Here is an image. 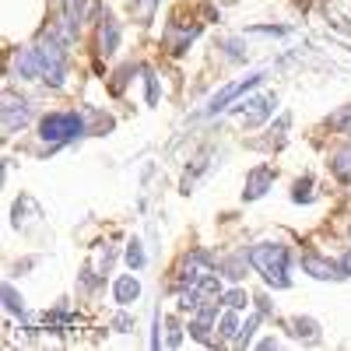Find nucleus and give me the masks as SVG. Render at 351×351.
Wrapping results in <instances>:
<instances>
[{"label":"nucleus","mask_w":351,"mask_h":351,"mask_svg":"<svg viewBox=\"0 0 351 351\" xmlns=\"http://www.w3.org/2000/svg\"><path fill=\"white\" fill-rule=\"evenodd\" d=\"M250 263L274 288H288V250L281 243H256L250 250Z\"/></svg>","instance_id":"nucleus-1"},{"label":"nucleus","mask_w":351,"mask_h":351,"mask_svg":"<svg viewBox=\"0 0 351 351\" xmlns=\"http://www.w3.org/2000/svg\"><path fill=\"white\" fill-rule=\"evenodd\" d=\"M39 60H43V81H49L53 88L64 84V74H67V60H64V49H60V39L53 32H46L36 46Z\"/></svg>","instance_id":"nucleus-2"},{"label":"nucleus","mask_w":351,"mask_h":351,"mask_svg":"<svg viewBox=\"0 0 351 351\" xmlns=\"http://www.w3.org/2000/svg\"><path fill=\"white\" fill-rule=\"evenodd\" d=\"M39 130H43V141L64 144V141H74V137L84 134V120L77 112H49Z\"/></svg>","instance_id":"nucleus-3"},{"label":"nucleus","mask_w":351,"mask_h":351,"mask_svg":"<svg viewBox=\"0 0 351 351\" xmlns=\"http://www.w3.org/2000/svg\"><path fill=\"white\" fill-rule=\"evenodd\" d=\"M0 112H4V134H8V137L32 120V109H28V102H25V99H14L11 92L4 95V106H0Z\"/></svg>","instance_id":"nucleus-4"},{"label":"nucleus","mask_w":351,"mask_h":351,"mask_svg":"<svg viewBox=\"0 0 351 351\" xmlns=\"http://www.w3.org/2000/svg\"><path fill=\"white\" fill-rule=\"evenodd\" d=\"M267 74H253V77H246V81H236V84H228V88H221V92L211 99V106H208V116H215V112H221V109H228V102L232 99H239V95H246L250 88H256Z\"/></svg>","instance_id":"nucleus-5"},{"label":"nucleus","mask_w":351,"mask_h":351,"mask_svg":"<svg viewBox=\"0 0 351 351\" xmlns=\"http://www.w3.org/2000/svg\"><path fill=\"white\" fill-rule=\"evenodd\" d=\"M302 271L313 274V278H319V281H337V278H344V274H341V271H344L341 263L319 256V253H306V256H302Z\"/></svg>","instance_id":"nucleus-6"},{"label":"nucleus","mask_w":351,"mask_h":351,"mask_svg":"<svg viewBox=\"0 0 351 351\" xmlns=\"http://www.w3.org/2000/svg\"><path fill=\"white\" fill-rule=\"evenodd\" d=\"M271 183H274V169L256 165V169L246 176V190H243V197H246V200H256V197H263V193L271 190Z\"/></svg>","instance_id":"nucleus-7"},{"label":"nucleus","mask_w":351,"mask_h":351,"mask_svg":"<svg viewBox=\"0 0 351 351\" xmlns=\"http://www.w3.org/2000/svg\"><path fill=\"white\" fill-rule=\"evenodd\" d=\"M14 74L25 77V81L43 77V60H39V53H36V49H18V53H14Z\"/></svg>","instance_id":"nucleus-8"},{"label":"nucleus","mask_w":351,"mask_h":351,"mask_svg":"<svg viewBox=\"0 0 351 351\" xmlns=\"http://www.w3.org/2000/svg\"><path fill=\"white\" fill-rule=\"evenodd\" d=\"M116 46H120V25H116V18H102L99 21V53L102 56H112Z\"/></svg>","instance_id":"nucleus-9"},{"label":"nucleus","mask_w":351,"mask_h":351,"mask_svg":"<svg viewBox=\"0 0 351 351\" xmlns=\"http://www.w3.org/2000/svg\"><path fill=\"white\" fill-rule=\"evenodd\" d=\"M274 109V102L271 99H250V102H243V106H236V112L246 120V127H256L263 116H267Z\"/></svg>","instance_id":"nucleus-10"},{"label":"nucleus","mask_w":351,"mask_h":351,"mask_svg":"<svg viewBox=\"0 0 351 351\" xmlns=\"http://www.w3.org/2000/svg\"><path fill=\"white\" fill-rule=\"evenodd\" d=\"M137 295H141V281H137L134 274L116 278V285H112V299H116V302L130 306V302H137Z\"/></svg>","instance_id":"nucleus-11"},{"label":"nucleus","mask_w":351,"mask_h":351,"mask_svg":"<svg viewBox=\"0 0 351 351\" xmlns=\"http://www.w3.org/2000/svg\"><path fill=\"white\" fill-rule=\"evenodd\" d=\"M288 327H291V337H299V341H302V337H306V341H316V337H319L316 319H302V316H295Z\"/></svg>","instance_id":"nucleus-12"},{"label":"nucleus","mask_w":351,"mask_h":351,"mask_svg":"<svg viewBox=\"0 0 351 351\" xmlns=\"http://www.w3.org/2000/svg\"><path fill=\"white\" fill-rule=\"evenodd\" d=\"M218 327H221V330H218V337H221V341H236V334H239V319H236V309H228V313L218 319Z\"/></svg>","instance_id":"nucleus-13"},{"label":"nucleus","mask_w":351,"mask_h":351,"mask_svg":"<svg viewBox=\"0 0 351 351\" xmlns=\"http://www.w3.org/2000/svg\"><path fill=\"white\" fill-rule=\"evenodd\" d=\"M4 306H8V313H14V316H25V302H21V295L11 288V285H4Z\"/></svg>","instance_id":"nucleus-14"},{"label":"nucleus","mask_w":351,"mask_h":351,"mask_svg":"<svg viewBox=\"0 0 351 351\" xmlns=\"http://www.w3.org/2000/svg\"><path fill=\"white\" fill-rule=\"evenodd\" d=\"M256 324H260V313H253V316L246 319V324L239 327V334H236V344H243V348H246V344L253 341V334H256Z\"/></svg>","instance_id":"nucleus-15"},{"label":"nucleus","mask_w":351,"mask_h":351,"mask_svg":"<svg viewBox=\"0 0 351 351\" xmlns=\"http://www.w3.org/2000/svg\"><path fill=\"white\" fill-rule=\"evenodd\" d=\"M334 172H337V180L351 183V148H348V152H341V155L334 158Z\"/></svg>","instance_id":"nucleus-16"},{"label":"nucleus","mask_w":351,"mask_h":351,"mask_svg":"<svg viewBox=\"0 0 351 351\" xmlns=\"http://www.w3.org/2000/svg\"><path fill=\"white\" fill-rule=\"evenodd\" d=\"M155 8H158V0H134V18L137 21H152Z\"/></svg>","instance_id":"nucleus-17"},{"label":"nucleus","mask_w":351,"mask_h":351,"mask_svg":"<svg viewBox=\"0 0 351 351\" xmlns=\"http://www.w3.org/2000/svg\"><path fill=\"white\" fill-rule=\"evenodd\" d=\"M127 263H130L134 271H141V267H144V250H141V243H137V239H130V243H127Z\"/></svg>","instance_id":"nucleus-18"},{"label":"nucleus","mask_w":351,"mask_h":351,"mask_svg":"<svg viewBox=\"0 0 351 351\" xmlns=\"http://www.w3.org/2000/svg\"><path fill=\"white\" fill-rule=\"evenodd\" d=\"M246 302H250V299H246L243 288H236V291H228V295H225V306H228V309H246Z\"/></svg>","instance_id":"nucleus-19"},{"label":"nucleus","mask_w":351,"mask_h":351,"mask_svg":"<svg viewBox=\"0 0 351 351\" xmlns=\"http://www.w3.org/2000/svg\"><path fill=\"white\" fill-rule=\"evenodd\" d=\"M309 190H313V180H299L295 190H291V200H309V197H313Z\"/></svg>","instance_id":"nucleus-20"},{"label":"nucleus","mask_w":351,"mask_h":351,"mask_svg":"<svg viewBox=\"0 0 351 351\" xmlns=\"http://www.w3.org/2000/svg\"><path fill=\"white\" fill-rule=\"evenodd\" d=\"M144 84H148V106H155L158 102V81L152 71H144Z\"/></svg>","instance_id":"nucleus-21"},{"label":"nucleus","mask_w":351,"mask_h":351,"mask_svg":"<svg viewBox=\"0 0 351 351\" xmlns=\"http://www.w3.org/2000/svg\"><path fill=\"white\" fill-rule=\"evenodd\" d=\"M169 344L176 348V344H183V327L176 324V319H169Z\"/></svg>","instance_id":"nucleus-22"},{"label":"nucleus","mask_w":351,"mask_h":351,"mask_svg":"<svg viewBox=\"0 0 351 351\" xmlns=\"http://www.w3.org/2000/svg\"><path fill=\"white\" fill-rule=\"evenodd\" d=\"M225 49H228L232 60H243V49H239V43H236V39H228V43H225Z\"/></svg>","instance_id":"nucleus-23"},{"label":"nucleus","mask_w":351,"mask_h":351,"mask_svg":"<svg viewBox=\"0 0 351 351\" xmlns=\"http://www.w3.org/2000/svg\"><path fill=\"white\" fill-rule=\"evenodd\" d=\"M341 267H344V274H348V278H351V250H348V253H344V256H341Z\"/></svg>","instance_id":"nucleus-24"},{"label":"nucleus","mask_w":351,"mask_h":351,"mask_svg":"<svg viewBox=\"0 0 351 351\" xmlns=\"http://www.w3.org/2000/svg\"><path fill=\"white\" fill-rule=\"evenodd\" d=\"M344 134H351V123H348V127H344Z\"/></svg>","instance_id":"nucleus-25"},{"label":"nucleus","mask_w":351,"mask_h":351,"mask_svg":"<svg viewBox=\"0 0 351 351\" xmlns=\"http://www.w3.org/2000/svg\"><path fill=\"white\" fill-rule=\"evenodd\" d=\"M60 4H67V0H60Z\"/></svg>","instance_id":"nucleus-26"}]
</instances>
